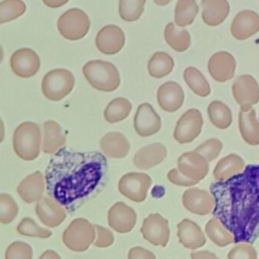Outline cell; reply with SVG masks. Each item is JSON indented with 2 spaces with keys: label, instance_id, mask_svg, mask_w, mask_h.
Wrapping results in <instances>:
<instances>
[{
  "label": "cell",
  "instance_id": "3",
  "mask_svg": "<svg viewBox=\"0 0 259 259\" xmlns=\"http://www.w3.org/2000/svg\"><path fill=\"white\" fill-rule=\"evenodd\" d=\"M83 74L94 89L102 92L116 91L121 84V77L116 67L106 61H90L83 67Z\"/></svg>",
  "mask_w": 259,
  "mask_h": 259
},
{
  "label": "cell",
  "instance_id": "42",
  "mask_svg": "<svg viewBox=\"0 0 259 259\" xmlns=\"http://www.w3.org/2000/svg\"><path fill=\"white\" fill-rule=\"evenodd\" d=\"M33 249L27 243L16 241L9 245L6 252V259H32Z\"/></svg>",
  "mask_w": 259,
  "mask_h": 259
},
{
  "label": "cell",
  "instance_id": "31",
  "mask_svg": "<svg viewBox=\"0 0 259 259\" xmlns=\"http://www.w3.org/2000/svg\"><path fill=\"white\" fill-rule=\"evenodd\" d=\"M166 42L175 51L183 53L190 48L191 36L187 30H178L173 22L168 23L164 31Z\"/></svg>",
  "mask_w": 259,
  "mask_h": 259
},
{
  "label": "cell",
  "instance_id": "44",
  "mask_svg": "<svg viewBox=\"0 0 259 259\" xmlns=\"http://www.w3.org/2000/svg\"><path fill=\"white\" fill-rule=\"evenodd\" d=\"M94 227L97 232V238L94 243V246L99 248H108L112 246L115 241L112 231L99 225H95Z\"/></svg>",
  "mask_w": 259,
  "mask_h": 259
},
{
  "label": "cell",
  "instance_id": "39",
  "mask_svg": "<svg viewBox=\"0 0 259 259\" xmlns=\"http://www.w3.org/2000/svg\"><path fill=\"white\" fill-rule=\"evenodd\" d=\"M17 231L21 236L37 237V238H50L53 233L49 230L39 227L34 220L30 218H24L17 227Z\"/></svg>",
  "mask_w": 259,
  "mask_h": 259
},
{
  "label": "cell",
  "instance_id": "16",
  "mask_svg": "<svg viewBox=\"0 0 259 259\" xmlns=\"http://www.w3.org/2000/svg\"><path fill=\"white\" fill-rule=\"evenodd\" d=\"M182 202L186 209L198 215H207L212 212L214 208L212 195L199 188L186 190L183 194Z\"/></svg>",
  "mask_w": 259,
  "mask_h": 259
},
{
  "label": "cell",
  "instance_id": "20",
  "mask_svg": "<svg viewBox=\"0 0 259 259\" xmlns=\"http://www.w3.org/2000/svg\"><path fill=\"white\" fill-rule=\"evenodd\" d=\"M183 88L176 82L163 83L157 91V100L160 107L167 112H175L182 107L184 103Z\"/></svg>",
  "mask_w": 259,
  "mask_h": 259
},
{
  "label": "cell",
  "instance_id": "24",
  "mask_svg": "<svg viewBox=\"0 0 259 259\" xmlns=\"http://www.w3.org/2000/svg\"><path fill=\"white\" fill-rule=\"evenodd\" d=\"M177 228L180 243L184 247L195 250L202 247L206 243L205 234L200 227L195 222L184 219L178 224Z\"/></svg>",
  "mask_w": 259,
  "mask_h": 259
},
{
  "label": "cell",
  "instance_id": "29",
  "mask_svg": "<svg viewBox=\"0 0 259 259\" xmlns=\"http://www.w3.org/2000/svg\"><path fill=\"white\" fill-rule=\"evenodd\" d=\"M245 161L236 154L222 158L216 164L213 175L217 181H225L244 170Z\"/></svg>",
  "mask_w": 259,
  "mask_h": 259
},
{
  "label": "cell",
  "instance_id": "33",
  "mask_svg": "<svg viewBox=\"0 0 259 259\" xmlns=\"http://www.w3.org/2000/svg\"><path fill=\"white\" fill-rule=\"evenodd\" d=\"M208 115L211 124L219 129H228L232 124V112L222 101L211 102L208 107Z\"/></svg>",
  "mask_w": 259,
  "mask_h": 259
},
{
  "label": "cell",
  "instance_id": "7",
  "mask_svg": "<svg viewBox=\"0 0 259 259\" xmlns=\"http://www.w3.org/2000/svg\"><path fill=\"white\" fill-rule=\"evenodd\" d=\"M57 27L59 33L65 39L79 40L89 32L91 21L83 10L73 8L61 15L58 20Z\"/></svg>",
  "mask_w": 259,
  "mask_h": 259
},
{
  "label": "cell",
  "instance_id": "43",
  "mask_svg": "<svg viewBox=\"0 0 259 259\" xmlns=\"http://www.w3.org/2000/svg\"><path fill=\"white\" fill-rule=\"evenodd\" d=\"M228 259H258L256 250L249 243H242L233 248L228 255Z\"/></svg>",
  "mask_w": 259,
  "mask_h": 259
},
{
  "label": "cell",
  "instance_id": "12",
  "mask_svg": "<svg viewBox=\"0 0 259 259\" xmlns=\"http://www.w3.org/2000/svg\"><path fill=\"white\" fill-rule=\"evenodd\" d=\"M10 66L15 75L22 78H29L39 71L40 59L31 49L21 48L12 54Z\"/></svg>",
  "mask_w": 259,
  "mask_h": 259
},
{
  "label": "cell",
  "instance_id": "10",
  "mask_svg": "<svg viewBox=\"0 0 259 259\" xmlns=\"http://www.w3.org/2000/svg\"><path fill=\"white\" fill-rule=\"evenodd\" d=\"M233 95L240 110L248 111L259 102V85L252 76L244 74L237 77L232 87Z\"/></svg>",
  "mask_w": 259,
  "mask_h": 259
},
{
  "label": "cell",
  "instance_id": "49",
  "mask_svg": "<svg viewBox=\"0 0 259 259\" xmlns=\"http://www.w3.org/2000/svg\"><path fill=\"white\" fill-rule=\"evenodd\" d=\"M39 259H62V258L55 251L47 250L42 254Z\"/></svg>",
  "mask_w": 259,
  "mask_h": 259
},
{
  "label": "cell",
  "instance_id": "23",
  "mask_svg": "<svg viewBox=\"0 0 259 259\" xmlns=\"http://www.w3.org/2000/svg\"><path fill=\"white\" fill-rule=\"evenodd\" d=\"M45 190V177L39 170L26 177L17 187L18 194L27 203L40 200Z\"/></svg>",
  "mask_w": 259,
  "mask_h": 259
},
{
  "label": "cell",
  "instance_id": "36",
  "mask_svg": "<svg viewBox=\"0 0 259 259\" xmlns=\"http://www.w3.org/2000/svg\"><path fill=\"white\" fill-rule=\"evenodd\" d=\"M205 233L208 238L220 247H225L234 243V236L215 218L207 223Z\"/></svg>",
  "mask_w": 259,
  "mask_h": 259
},
{
  "label": "cell",
  "instance_id": "1",
  "mask_svg": "<svg viewBox=\"0 0 259 259\" xmlns=\"http://www.w3.org/2000/svg\"><path fill=\"white\" fill-rule=\"evenodd\" d=\"M213 215L232 234L234 243H252L259 237V164L210 186Z\"/></svg>",
  "mask_w": 259,
  "mask_h": 259
},
{
  "label": "cell",
  "instance_id": "27",
  "mask_svg": "<svg viewBox=\"0 0 259 259\" xmlns=\"http://www.w3.org/2000/svg\"><path fill=\"white\" fill-rule=\"evenodd\" d=\"M66 137L62 127L56 121L50 120L44 124V140L42 150L46 154H55L63 148Z\"/></svg>",
  "mask_w": 259,
  "mask_h": 259
},
{
  "label": "cell",
  "instance_id": "17",
  "mask_svg": "<svg viewBox=\"0 0 259 259\" xmlns=\"http://www.w3.org/2000/svg\"><path fill=\"white\" fill-rule=\"evenodd\" d=\"M236 67L237 62L233 55L225 51L213 55L208 63L210 75L219 83H225L232 79L235 74Z\"/></svg>",
  "mask_w": 259,
  "mask_h": 259
},
{
  "label": "cell",
  "instance_id": "48",
  "mask_svg": "<svg viewBox=\"0 0 259 259\" xmlns=\"http://www.w3.org/2000/svg\"><path fill=\"white\" fill-rule=\"evenodd\" d=\"M42 2L48 7L56 9V8L65 6L69 2V0H42Z\"/></svg>",
  "mask_w": 259,
  "mask_h": 259
},
{
  "label": "cell",
  "instance_id": "2",
  "mask_svg": "<svg viewBox=\"0 0 259 259\" xmlns=\"http://www.w3.org/2000/svg\"><path fill=\"white\" fill-rule=\"evenodd\" d=\"M107 167V158L101 152L62 148L50 158L46 169L47 194L69 209L98 188Z\"/></svg>",
  "mask_w": 259,
  "mask_h": 259
},
{
  "label": "cell",
  "instance_id": "5",
  "mask_svg": "<svg viewBox=\"0 0 259 259\" xmlns=\"http://www.w3.org/2000/svg\"><path fill=\"white\" fill-rule=\"evenodd\" d=\"M74 74L63 68L52 70L42 80V92L51 101H60L69 95L74 89Z\"/></svg>",
  "mask_w": 259,
  "mask_h": 259
},
{
  "label": "cell",
  "instance_id": "14",
  "mask_svg": "<svg viewBox=\"0 0 259 259\" xmlns=\"http://www.w3.org/2000/svg\"><path fill=\"white\" fill-rule=\"evenodd\" d=\"M125 44V35L121 27L114 24L105 26L97 33L96 46L102 53L108 56L119 53Z\"/></svg>",
  "mask_w": 259,
  "mask_h": 259
},
{
  "label": "cell",
  "instance_id": "41",
  "mask_svg": "<svg viewBox=\"0 0 259 259\" xmlns=\"http://www.w3.org/2000/svg\"><path fill=\"white\" fill-rule=\"evenodd\" d=\"M223 144L221 140L212 138L205 141V143L198 146L195 152L202 155L207 161H214L219 157V154L222 152Z\"/></svg>",
  "mask_w": 259,
  "mask_h": 259
},
{
  "label": "cell",
  "instance_id": "50",
  "mask_svg": "<svg viewBox=\"0 0 259 259\" xmlns=\"http://www.w3.org/2000/svg\"><path fill=\"white\" fill-rule=\"evenodd\" d=\"M5 138V126L3 120L0 118V143L3 141Z\"/></svg>",
  "mask_w": 259,
  "mask_h": 259
},
{
  "label": "cell",
  "instance_id": "34",
  "mask_svg": "<svg viewBox=\"0 0 259 259\" xmlns=\"http://www.w3.org/2000/svg\"><path fill=\"white\" fill-rule=\"evenodd\" d=\"M184 78L189 88L199 97H206L211 94L209 83L197 68L194 67L186 68Z\"/></svg>",
  "mask_w": 259,
  "mask_h": 259
},
{
  "label": "cell",
  "instance_id": "6",
  "mask_svg": "<svg viewBox=\"0 0 259 259\" xmlns=\"http://www.w3.org/2000/svg\"><path fill=\"white\" fill-rule=\"evenodd\" d=\"M95 227L87 219L72 221L62 235L65 246L74 252H85L89 249L96 238Z\"/></svg>",
  "mask_w": 259,
  "mask_h": 259
},
{
  "label": "cell",
  "instance_id": "18",
  "mask_svg": "<svg viewBox=\"0 0 259 259\" xmlns=\"http://www.w3.org/2000/svg\"><path fill=\"white\" fill-rule=\"evenodd\" d=\"M136 211L122 202L115 203L108 213L110 228L120 234L131 232L137 223Z\"/></svg>",
  "mask_w": 259,
  "mask_h": 259
},
{
  "label": "cell",
  "instance_id": "40",
  "mask_svg": "<svg viewBox=\"0 0 259 259\" xmlns=\"http://www.w3.org/2000/svg\"><path fill=\"white\" fill-rule=\"evenodd\" d=\"M18 205L10 195L0 194V223L3 225L12 223L18 215Z\"/></svg>",
  "mask_w": 259,
  "mask_h": 259
},
{
  "label": "cell",
  "instance_id": "4",
  "mask_svg": "<svg viewBox=\"0 0 259 259\" xmlns=\"http://www.w3.org/2000/svg\"><path fill=\"white\" fill-rule=\"evenodd\" d=\"M41 132L36 123L26 121L14 132L13 148L16 155L24 161H33L39 155Z\"/></svg>",
  "mask_w": 259,
  "mask_h": 259
},
{
  "label": "cell",
  "instance_id": "13",
  "mask_svg": "<svg viewBox=\"0 0 259 259\" xmlns=\"http://www.w3.org/2000/svg\"><path fill=\"white\" fill-rule=\"evenodd\" d=\"M178 168L184 176L199 183L209 171L208 161L195 151L185 152L178 158Z\"/></svg>",
  "mask_w": 259,
  "mask_h": 259
},
{
  "label": "cell",
  "instance_id": "21",
  "mask_svg": "<svg viewBox=\"0 0 259 259\" xmlns=\"http://www.w3.org/2000/svg\"><path fill=\"white\" fill-rule=\"evenodd\" d=\"M231 31L234 38L238 40H245L259 31V15L252 10L239 12L232 24Z\"/></svg>",
  "mask_w": 259,
  "mask_h": 259
},
{
  "label": "cell",
  "instance_id": "51",
  "mask_svg": "<svg viewBox=\"0 0 259 259\" xmlns=\"http://www.w3.org/2000/svg\"><path fill=\"white\" fill-rule=\"evenodd\" d=\"M170 1H171V0H153L155 4L160 6H167V4L170 3Z\"/></svg>",
  "mask_w": 259,
  "mask_h": 259
},
{
  "label": "cell",
  "instance_id": "11",
  "mask_svg": "<svg viewBox=\"0 0 259 259\" xmlns=\"http://www.w3.org/2000/svg\"><path fill=\"white\" fill-rule=\"evenodd\" d=\"M144 239L154 246L165 247L170 237L168 221L160 214H151L143 221L140 229Z\"/></svg>",
  "mask_w": 259,
  "mask_h": 259
},
{
  "label": "cell",
  "instance_id": "46",
  "mask_svg": "<svg viewBox=\"0 0 259 259\" xmlns=\"http://www.w3.org/2000/svg\"><path fill=\"white\" fill-rule=\"evenodd\" d=\"M128 259H156L150 251L146 250L140 246L132 248L128 252Z\"/></svg>",
  "mask_w": 259,
  "mask_h": 259
},
{
  "label": "cell",
  "instance_id": "28",
  "mask_svg": "<svg viewBox=\"0 0 259 259\" xmlns=\"http://www.w3.org/2000/svg\"><path fill=\"white\" fill-rule=\"evenodd\" d=\"M239 128L243 140L250 146L259 145V122L254 109L240 110L239 114Z\"/></svg>",
  "mask_w": 259,
  "mask_h": 259
},
{
  "label": "cell",
  "instance_id": "22",
  "mask_svg": "<svg viewBox=\"0 0 259 259\" xmlns=\"http://www.w3.org/2000/svg\"><path fill=\"white\" fill-rule=\"evenodd\" d=\"M167 151L165 146L160 143H152L140 149L134 155V164L140 170H149L161 164L166 157Z\"/></svg>",
  "mask_w": 259,
  "mask_h": 259
},
{
  "label": "cell",
  "instance_id": "47",
  "mask_svg": "<svg viewBox=\"0 0 259 259\" xmlns=\"http://www.w3.org/2000/svg\"><path fill=\"white\" fill-rule=\"evenodd\" d=\"M192 259H219L215 254L208 251H198L191 253Z\"/></svg>",
  "mask_w": 259,
  "mask_h": 259
},
{
  "label": "cell",
  "instance_id": "26",
  "mask_svg": "<svg viewBox=\"0 0 259 259\" xmlns=\"http://www.w3.org/2000/svg\"><path fill=\"white\" fill-rule=\"evenodd\" d=\"M100 148L109 158H124L128 155L131 144L121 133L109 132L100 140Z\"/></svg>",
  "mask_w": 259,
  "mask_h": 259
},
{
  "label": "cell",
  "instance_id": "19",
  "mask_svg": "<svg viewBox=\"0 0 259 259\" xmlns=\"http://www.w3.org/2000/svg\"><path fill=\"white\" fill-rule=\"evenodd\" d=\"M36 214L44 225L52 228L59 226L66 219L64 206L50 196H45L38 201Z\"/></svg>",
  "mask_w": 259,
  "mask_h": 259
},
{
  "label": "cell",
  "instance_id": "35",
  "mask_svg": "<svg viewBox=\"0 0 259 259\" xmlns=\"http://www.w3.org/2000/svg\"><path fill=\"white\" fill-rule=\"evenodd\" d=\"M199 10L196 0H178L175 11L177 25L184 27L193 24Z\"/></svg>",
  "mask_w": 259,
  "mask_h": 259
},
{
  "label": "cell",
  "instance_id": "15",
  "mask_svg": "<svg viewBox=\"0 0 259 259\" xmlns=\"http://www.w3.org/2000/svg\"><path fill=\"white\" fill-rule=\"evenodd\" d=\"M134 129L142 137H151L161 128V119L149 103L139 106L134 120Z\"/></svg>",
  "mask_w": 259,
  "mask_h": 259
},
{
  "label": "cell",
  "instance_id": "25",
  "mask_svg": "<svg viewBox=\"0 0 259 259\" xmlns=\"http://www.w3.org/2000/svg\"><path fill=\"white\" fill-rule=\"evenodd\" d=\"M201 6L202 20L211 27L222 24L231 10L228 0H202Z\"/></svg>",
  "mask_w": 259,
  "mask_h": 259
},
{
  "label": "cell",
  "instance_id": "32",
  "mask_svg": "<svg viewBox=\"0 0 259 259\" xmlns=\"http://www.w3.org/2000/svg\"><path fill=\"white\" fill-rule=\"evenodd\" d=\"M132 104L123 97L114 99L108 104L104 111V118L110 124H116L124 121L131 114Z\"/></svg>",
  "mask_w": 259,
  "mask_h": 259
},
{
  "label": "cell",
  "instance_id": "9",
  "mask_svg": "<svg viewBox=\"0 0 259 259\" xmlns=\"http://www.w3.org/2000/svg\"><path fill=\"white\" fill-rule=\"evenodd\" d=\"M203 126V118L199 109H191L183 114L177 122L174 138L181 144L191 143L199 137Z\"/></svg>",
  "mask_w": 259,
  "mask_h": 259
},
{
  "label": "cell",
  "instance_id": "30",
  "mask_svg": "<svg viewBox=\"0 0 259 259\" xmlns=\"http://www.w3.org/2000/svg\"><path fill=\"white\" fill-rule=\"evenodd\" d=\"M175 61L171 56L164 52L155 53L148 63L149 75L154 78H162L173 71Z\"/></svg>",
  "mask_w": 259,
  "mask_h": 259
},
{
  "label": "cell",
  "instance_id": "37",
  "mask_svg": "<svg viewBox=\"0 0 259 259\" xmlns=\"http://www.w3.org/2000/svg\"><path fill=\"white\" fill-rule=\"evenodd\" d=\"M26 9L25 3L21 0H3L0 3V24L19 18Z\"/></svg>",
  "mask_w": 259,
  "mask_h": 259
},
{
  "label": "cell",
  "instance_id": "52",
  "mask_svg": "<svg viewBox=\"0 0 259 259\" xmlns=\"http://www.w3.org/2000/svg\"><path fill=\"white\" fill-rule=\"evenodd\" d=\"M3 56H4V53H3V48H2L1 46H0V64L3 62Z\"/></svg>",
  "mask_w": 259,
  "mask_h": 259
},
{
  "label": "cell",
  "instance_id": "45",
  "mask_svg": "<svg viewBox=\"0 0 259 259\" xmlns=\"http://www.w3.org/2000/svg\"><path fill=\"white\" fill-rule=\"evenodd\" d=\"M167 179L170 183L180 187H193L198 183L184 176L178 168H174L167 173Z\"/></svg>",
  "mask_w": 259,
  "mask_h": 259
},
{
  "label": "cell",
  "instance_id": "38",
  "mask_svg": "<svg viewBox=\"0 0 259 259\" xmlns=\"http://www.w3.org/2000/svg\"><path fill=\"white\" fill-rule=\"evenodd\" d=\"M146 0H119V15L127 22L137 21L144 12Z\"/></svg>",
  "mask_w": 259,
  "mask_h": 259
},
{
  "label": "cell",
  "instance_id": "8",
  "mask_svg": "<svg viewBox=\"0 0 259 259\" xmlns=\"http://www.w3.org/2000/svg\"><path fill=\"white\" fill-rule=\"evenodd\" d=\"M152 184V180L149 175L133 172L121 177L118 183V190L130 200L142 202L147 197Z\"/></svg>",
  "mask_w": 259,
  "mask_h": 259
}]
</instances>
